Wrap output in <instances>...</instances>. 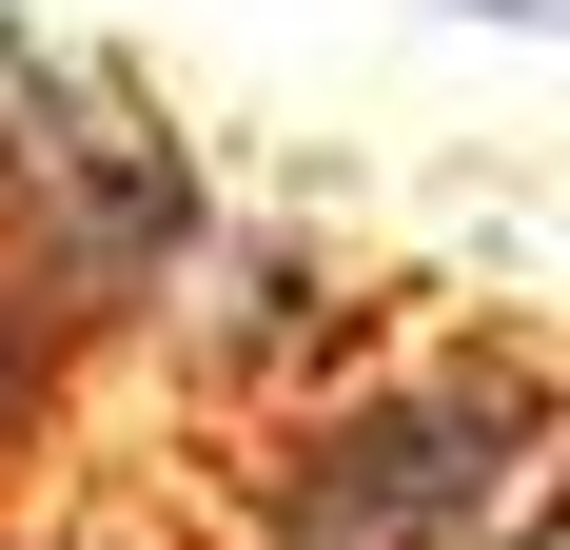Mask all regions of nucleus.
<instances>
[{
  "label": "nucleus",
  "mask_w": 570,
  "mask_h": 550,
  "mask_svg": "<svg viewBox=\"0 0 570 550\" xmlns=\"http://www.w3.org/2000/svg\"><path fill=\"white\" fill-rule=\"evenodd\" d=\"M197 275V158L158 99H118L99 59L0 40V433H40L59 374L118 315H158Z\"/></svg>",
  "instance_id": "obj_1"
},
{
  "label": "nucleus",
  "mask_w": 570,
  "mask_h": 550,
  "mask_svg": "<svg viewBox=\"0 0 570 550\" xmlns=\"http://www.w3.org/2000/svg\"><path fill=\"white\" fill-rule=\"evenodd\" d=\"M276 550H512L551 531V374L531 334H413L374 374H335L276 433Z\"/></svg>",
  "instance_id": "obj_2"
},
{
  "label": "nucleus",
  "mask_w": 570,
  "mask_h": 550,
  "mask_svg": "<svg viewBox=\"0 0 570 550\" xmlns=\"http://www.w3.org/2000/svg\"><path fill=\"white\" fill-rule=\"evenodd\" d=\"M472 20H512V40H531V20H551V0H472Z\"/></svg>",
  "instance_id": "obj_3"
}]
</instances>
